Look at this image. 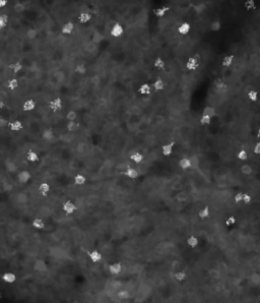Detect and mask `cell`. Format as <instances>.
<instances>
[{"mask_svg":"<svg viewBox=\"0 0 260 303\" xmlns=\"http://www.w3.org/2000/svg\"><path fill=\"white\" fill-rule=\"evenodd\" d=\"M178 165H179V167H180L182 170H188V169H190V166H191V164H190L189 158H183V159L180 160V161H179Z\"/></svg>","mask_w":260,"mask_h":303,"instance_id":"33","label":"cell"},{"mask_svg":"<svg viewBox=\"0 0 260 303\" xmlns=\"http://www.w3.org/2000/svg\"><path fill=\"white\" fill-rule=\"evenodd\" d=\"M62 210L66 215H72L73 213H75L77 207H76L75 203H73L72 202H66L62 206Z\"/></svg>","mask_w":260,"mask_h":303,"instance_id":"8","label":"cell"},{"mask_svg":"<svg viewBox=\"0 0 260 303\" xmlns=\"http://www.w3.org/2000/svg\"><path fill=\"white\" fill-rule=\"evenodd\" d=\"M32 225L36 230H42L44 227H45V223H44L42 219H39V218H36L35 220L33 221Z\"/></svg>","mask_w":260,"mask_h":303,"instance_id":"34","label":"cell"},{"mask_svg":"<svg viewBox=\"0 0 260 303\" xmlns=\"http://www.w3.org/2000/svg\"><path fill=\"white\" fill-rule=\"evenodd\" d=\"M65 118H66L67 122H73V121H76L77 120V114L73 111V110H69L66 113V116H65Z\"/></svg>","mask_w":260,"mask_h":303,"instance_id":"39","label":"cell"},{"mask_svg":"<svg viewBox=\"0 0 260 303\" xmlns=\"http://www.w3.org/2000/svg\"><path fill=\"white\" fill-rule=\"evenodd\" d=\"M186 277H187V276H186L185 272H177V273H175L174 279L177 281V282L181 283V282H183V281H185Z\"/></svg>","mask_w":260,"mask_h":303,"instance_id":"42","label":"cell"},{"mask_svg":"<svg viewBox=\"0 0 260 303\" xmlns=\"http://www.w3.org/2000/svg\"><path fill=\"white\" fill-rule=\"evenodd\" d=\"M234 60H235V56L232 55V54H228L226 55L222 60V66L224 68H229L231 65L234 63Z\"/></svg>","mask_w":260,"mask_h":303,"instance_id":"15","label":"cell"},{"mask_svg":"<svg viewBox=\"0 0 260 303\" xmlns=\"http://www.w3.org/2000/svg\"><path fill=\"white\" fill-rule=\"evenodd\" d=\"M129 160L134 164H140L142 161H143V155L139 152H135L129 157Z\"/></svg>","mask_w":260,"mask_h":303,"instance_id":"20","label":"cell"},{"mask_svg":"<svg viewBox=\"0 0 260 303\" xmlns=\"http://www.w3.org/2000/svg\"><path fill=\"white\" fill-rule=\"evenodd\" d=\"M152 65L156 69H157V70H163V69H165V67H166V62H165L163 58L156 57V59L153 60Z\"/></svg>","mask_w":260,"mask_h":303,"instance_id":"21","label":"cell"},{"mask_svg":"<svg viewBox=\"0 0 260 303\" xmlns=\"http://www.w3.org/2000/svg\"><path fill=\"white\" fill-rule=\"evenodd\" d=\"M74 71H75V74H78V75H85L86 74V71H87L86 65L85 63H82V62H80V63L75 65Z\"/></svg>","mask_w":260,"mask_h":303,"instance_id":"23","label":"cell"},{"mask_svg":"<svg viewBox=\"0 0 260 303\" xmlns=\"http://www.w3.org/2000/svg\"><path fill=\"white\" fill-rule=\"evenodd\" d=\"M129 297V293H128L127 290H120L117 292V298L119 300H126Z\"/></svg>","mask_w":260,"mask_h":303,"instance_id":"43","label":"cell"},{"mask_svg":"<svg viewBox=\"0 0 260 303\" xmlns=\"http://www.w3.org/2000/svg\"><path fill=\"white\" fill-rule=\"evenodd\" d=\"M23 69H24V65H23L21 62L16 61V62H14V63H12L11 64V72L13 74V78H14V75L20 74Z\"/></svg>","mask_w":260,"mask_h":303,"instance_id":"18","label":"cell"},{"mask_svg":"<svg viewBox=\"0 0 260 303\" xmlns=\"http://www.w3.org/2000/svg\"><path fill=\"white\" fill-rule=\"evenodd\" d=\"M5 107V104H4V102H2V101H0V112H1L3 109H4Z\"/></svg>","mask_w":260,"mask_h":303,"instance_id":"49","label":"cell"},{"mask_svg":"<svg viewBox=\"0 0 260 303\" xmlns=\"http://www.w3.org/2000/svg\"><path fill=\"white\" fill-rule=\"evenodd\" d=\"M198 239H197V237L195 236H190L188 237L187 239H186V244L189 246V247H191V248H195L197 247V245H198Z\"/></svg>","mask_w":260,"mask_h":303,"instance_id":"32","label":"cell"},{"mask_svg":"<svg viewBox=\"0 0 260 303\" xmlns=\"http://www.w3.org/2000/svg\"><path fill=\"white\" fill-rule=\"evenodd\" d=\"M244 8L247 11H253L256 9V2L255 0H245L244 2Z\"/></svg>","mask_w":260,"mask_h":303,"instance_id":"31","label":"cell"},{"mask_svg":"<svg viewBox=\"0 0 260 303\" xmlns=\"http://www.w3.org/2000/svg\"><path fill=\"white\" fill-rule=\"evenodd\" d=\"M190 31H191V25L187 21H184V23L180 24L177 28L178 34L181 36H187L190 33Z\"/></svg>","mask_w":260,"mask_h":303,"instance_id":"5","label":"cell"},{"mask_svg":"<svg viewBox=\"0 0 260 303\" xmlns=\"http://www.w3.org/2000/svg\"><path fill=\"white\" fill-rule=\"evenodd\" d=\"M199 123H200V125H202V126L209 125L211 123V117H209V116H207V115H201V117L199 119Z\"/></svg>","mask_w":260,"mask_h":303,"instance_id":"41","label":"cell"},{"mask_svg":"<svg viewBox=\"0 0 260 303\" xmlns=\"http://www.w3.org/2000/svg\"><path fill=\"white\" fill-rule=\"evenodd\" d=\"M240 172H241V174H242V175L248 176V175H251L252 174V172H253V169H252L251 165H249L248 163H244L240 167Z\"/></svg>","mask_w":260,"mask_h":303,"instance_id":"22","label":"cell"},{"mask_svg":"<svg viewBox=\"0 0 260 303\" xmlns=\"http://www.w3.org/2000/svg\"><path fill=\"white\" fill-rule=\"evenodd\" d=\"M38 189H39V192L41 193L43 196H46L50 192L51 187H50V185L47 183V182H43V183L40 184Z\"/></svg>","mask_w":260,"mask_h":303,"instance_id":"26","label":"cell"},{"mask_svg":"<svg viewBox=\"0 0 260 303\" xmlns=\"http://www.w3.org/2000/svg\"><path fill=\"white\" fill-rule=\"evenodd\" d=\"M36 109V102L33 99H27L23 104V110L24 112H32Z\"/></svg>","mask_w":260,"mask_h":303,"instance_id":"10","label":"cell"},{"mask_svg":"<svg viewBox=\"0 0 260 303\" xmlns=\"http://www.w3.org/2000/svg\"><path fill=\"white\" fill-rule=\"evenodd\" d=\"M125 176L127 178H129V179H136L138 177V172L137 170H135L133 167H129L128 169L125 171Z\"/></svg>","mask_w":260,"mask_h":303,"instance_id":"27","label":"cell"},{"mask_svg":"<svg viewBox=\"0 0 260 303\" xmlns=\"http://www.w3.org/2000/svg\"><path fill=\"white\" fill-rule=\"evenodd\" d=\"M31 178H32V175H31V173L29 172L28 170H21L16 175L17 181L20 182V183H21V184L28 183V182L31 180Z\"/></svg>","mask_w":260,"mask_h":303,"instance_id":"4","label":"cell"},{"mask_svg":"<svg viewBox=\"0 0 260 303\" xmlns=\"http://www.w3.org/2000/svg\"><path fill=\"white\" fill-rule=\"evenodd\" d=\"M257 137L260 140V127H259V129L257 130Z\"/></svg>","mask_w":260,"mask_h":303,"instance_id":"50","label":"cell"},{"mask_svg":"<svg viewBox=\"0 0 260 303\" xmlns=\"http://www.w3.org/2000/svg\"><path fill=\"white\" fill-rule=\"evenodd\" d=\"M237 159L239 160V161L241 162H247V160H248V153L246 149H240L239 152H238V154H237Z\"/></svg>","mask_w":260,"mask_h":303,"instance_id":"35","label":"cell"},{"mask_svg":"<svg viewBox=\"0 0 260 303\" xmlns=\"http://www.w3.org/2000/svg\"><path fill=\"white\" fill-rule=\"evenodd\" d=\"M202 115H207V116H209V117H211V118L214 117V116H215V109H214V107H212V106H206V107L203 109Z\"/></svg>","mask_w":260,"mask_h":303,"instance_id":"36","label":"cell"},{"mask_svg":"<svg viewBox=\"0 0 260 303\" xmlns=\"http://www.w3.org/2000/svg\"><path fill=\"white\" fill-rule=\"evenodd\" d=\"M209 216H210V210L208 207H204L198 212V217L201 220H206L207 218H209Z\"/></svg>","mask_w":260,"mask_h":303,"instance_id":"28","label":"cell"},{"mask_svg":"<svg viewBox=\"0 0 260 303\" xmlns=\"http://www.w3.org/2000/svg\"><path fill=\"white\" fill-rule=\"evenodd\" d=\"M78 16V14H77ZM73 31H74V24H73V21H67V23H65L63 25H62L61 28V33L65 36H69L71 35Z\"/></svg>","mask_w":260,"mask_h":303,"instance_id":"6","label":"cell"},{"mask_svg":"<svg viewBox=\"0 0 260 303\" xmlns=\"http://www.w3.org/2000/svg\"><path fill=\"white\" fill-rule=\"evenodd\" d=\"M124 33V29L122 27V25H120L119 23H116L112 25L111 30H110V35H111V37L113 38H120L121 36L123 35Z\"/></svg>","mask_w":260,"mask_h":303,"instance_id":"3","label":"cell"},{"mask_svg":"<svg viewBox=\"0 0 260 303\" xmlns=\"http://www.w3.org/2000/svg\"><path fill=\"white\" fill-rule=\"evenodd\" d=\"M236 222H237V220H236L235 217H234V216H229L228 218L226 219L225 224H226L227 227H233V226L236 224Z\"/></svg>","mask_w":260,"mask_h":303,"instance_id":"44","label":"cell"},{"mask_svg":"<svg viewBox=\"0 0 260 303\" xmlns=\"http://www.w3.org/2000/svg\"><path fill=\"white\" fill-rule=\"evenodd\" d=\"M247 98L250 102H253V103H255V102H257L258 99H259V94L256 90H250L247 93Z\"/></svg>","mask_w":260,"mask_h":303,"instance_id":"29","label":"cell"},{"mask_svg":"<svg viewBox=\"0 0 260 303\" xmlns=\"http://www.w3.org/2000/svg\"><path fill=\"white\" fill-rule=\"evenodd\" d=\"M189 160H190V164H191L190 169H196V168L199 166V159L197 158V156H194V155L190 156Z\"/></svg>","mask_w":260,"mask_h":303,"instance_id":"40","label":"cell"},{"mask_svg":"<svg viewBox=\"0 0 260 303\" xmlns=\"http://www.w3.org/2000/svg\"><path fill=\"white\" fill-rule=\"evenodd\" d=\"M89 257H90V261L93 262V264H99V262L102 261V254L97 250L91 251L89 255Z\"/></svg>","mask_w":260,"mask_h":303,"instance_id":"19","label":"cell"},{"mask_svg":"<svg viewBox=\"0 0 260 303\" xmlns=\"http://www.w3.org/2000/svg\"><path fill=\"white\" fill-rule=\"evenodd\" d=\"M77 129H78V122L77 121L66 123V130L68 132H75Z\"/></svg>","mask_w":260,"mask_h":303,"instance_id":"37","label":"cell"},{"mask_svg":"<svg viewBox=\"0 0 260 303\" xmlns=\"http://www.w3.org/2000/svg\"><path fill=\"white\" fill-rule=\"evenodd\" d=\"M55 137V133L53 129L51 128H46L43 130L42 132V140H45V141H52Z\"/></svg>","mask_w":260,"mask_h":303,"instance_id":"13","label":"cell"},{"mask_svg":"<svg viewBox=\"0 0 260 303\" xmlns=\"http://www.w3.org/2000/svg\"><path fill=\"white\" fill-rule=\"evenodd\" d=\"M7 5V0H0V9L4 8Z\"/></svg>","mask_w":260,"mask_h":303,"instance_id":"48","label":"cell"},{"mask_svg":"<svg viewBox=\"0 0 260 303\" xmlns=\"http://www.w3.org/2000/svg\"><path fill=\"white\" fill-rule=\"evenodd\" d=\"M7 87L10 91H15L16 89H18L20 87V82H18V79L15 78H11L10 79H8V82H7Z\"/></svg>","mask_w":260,"mask_h":303,"instance_id":"24","label":"cell"},{"mask_svg":"<svg viewBox=\"0 0 260 303\" xmlns=\"http://www.w3.org/2000/svg\"><path fill=\"white\" fill-rule=\"evenodd\" d=\"M253 154L254 155H260V141H257L253 148Z\"/></svg>","mask_w":260,"mask_h":303,"instance_id":"47","label":"cell"},{"mask_svg":"<svg viewBox=\"0 0 260 303\" xmlns=\"http://www.w3.org/2000/svg\"><path fill=\"white\" fill-rule=\"evenodd\" d=\"M152 91V83H148V82L142 83V85L138 87V94L140 95V96H148V95H151Z\"/></svg>","mask_w":260,"mask_h":303,"instance_id":"7","label":"cell"},{"mask_svg":"<svg viewBox=\"0 0 260 303\" xmlns=\"http://www.w3.org/2000/svg\"><path fill=\"white\" fill-rule=\"evenodd\" d=\"M25 160H27L28 162L30 163H37L39 161V155L37 154L36 152H33L30 151L27 154V157H25Z\"/></svg>","mask_w":260,"mask_h":303,"instance_id":"30","label":"cell"},{"mask_svg":"<svg viewBox=\"0 0 260 303\" xmlns=\"http://www.w3.org/2000/svg\"><path fill=\"white\" fill-rule=\"evenodd\" d=\"M8 25V16L5 13L0 14V30H4Z\"/></svg>","mask_w":260,"mask_h":303,"instance_id":"38","label":"cell"},{"mask_svg":"<svg viewBox=\"0 0 260 303\" xmlns=\"http://www.w3.org/2000/svg\"><path fill=\"white\" fill-rule=\"evenodd\" d=\"M9 130L12 131V132H20V131L24 128V124L20 120H14L9 123Z\"/></svg>","mask_w":260,"mask_h":303,"instance_id":"11","label":"cell"},{"mask_svg":"<svg viewBox=\"0 0 260 303\" xmlns=\"http://www.w3.org/2000/svg\"><path fill=\"white\" fill-rule=\"evenodd\" d=\"M152 87L153 91H156V92H162V91L165 89V82H164L163 79L156 78V81L152 83Z\"/></svg>","mask_w":260,"mask_h":303,"instance_id":"17","label":"cell"},{"mask_svg":"<svg viewBox=\"0 0 260 303\" xmlns=\"http://www.w3.org/2000/svg\"><path fill=\"white\" fill-rule=\"evenodd\" d=\"M252 202V198L250 194H248V193H243V199H242V203L244 204H249Z\"/></svg>","mask_w":260,"mask_h":303,"instance_id":"46","label":"cell"},{"mask_svg":"<svg viewBox=\"0 0 260 303\" xmlns=\"http://www.w3.org/2000/svg\"><path fill=\"white\" fill-rule=\"evenodd\" d=\"M90 20H91V14L90 12H87V11L80 12L78 17H77V21L79 24H82V25L90 23Z\"/></svg>","mask_w":260,"mask_h":303,"instance_id":"14","label":"cell"},{"mask_svg":"<svg viewBox=\"0 0 260 303\" xmlns=\"http://www.w3.org/2000/svg\"><path fill=\"white\" fill-rule=\"evenodd\" d=\"M1 279L5 284H13L14 282H15L16 277L13 273H5V274H3V275H2Z\"/></svg>","mask_w":260,"mask_h":303,"instance_id":"16","label":"cell"},{"mask_svg":"<svg viewBox=\"0 0 260 303\" xmlns=\"http://www.w3.org/2000/svg\"><path fill=\"white\" fill-rule=\"evenodd\" d=\"M185 67L188 71H196L199 67V59L196 56L189 57L186 61Z\"/></svg>","mask_w":260,"mask_h":303,"instance_id":"1","label":"cell"},{"mask_svg":"<svg viewBox=\"0 0 260 303\" xmlns=\"http://www.w3.org/2000/svg\"><path fill=\"white\" fill-rule=\"evenodd\" d=\"M49 108H50V110L54 113L59 112L63 109V101H62L61 98H54L53 100L50 101Z\"/></svg>","mask_w":260,"mask_h":303,"instance_id":"2","label":"cell"},{"mask_svg":"<svg viewBox=\"0 0 260 303\" xmlns=\"http://www.w3.org/2000/svg\"><path fill=\"white\" fill-rule=\"evenodd\" d=\"M73 182H74L75 185L82 186L86 183V176H83L82 174H77V175H75L74 178H73Z\"/></svg>","mask_w":260,"mask_h":303,"instance_id":"25","label":"cell"},{"mask_svg":"<svg viewBox=\"0 0 260 303\" xmlns=\"http://www.w3.org/2000/svg\"><path fill=\"white\" fill-rule=\"evenodd\" d=\"M242 199H243V193L242 192L237 193V194H235V196H234V203H235L236 204L242 203Z\"/></svg>","mask_w":260,"mask_h":303,"instance_id":"45","label":"cell"},{"mask_svg":"<svg viewBox=\"0 0 260 303\" xmlns=\"http://www.w3.org/2000/svg\"><path fill=\"white\" fill-rule=\"evenodd\" d=\"M108 270H109V273L111 274L112 276H117L121 273L122 265H121V264H119V262H115V264L110 265Z\"/></svg>","mask_w":260,"mask_h":303,"instance_id":"12","label":"cell"},{"mask_svg":"<svg viewBox=\"0 0 260 303\" xmlns=\"http://www.w3.org/2000/svg\"><path fill=\"white\" fill-rule=\"evenodd\" d=\"M174 151V144L173 142H169L167 145H164L162 148H161V152H162V155L164 157H170L173 154Z\"/></svg>","mask_w":260,"mask_h":303,"instance_id":"9","label":"cell"}]
</instances>
